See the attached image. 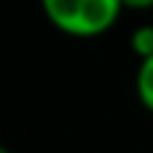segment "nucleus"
Wrapping results in <instances>:
<instances>
[{
	"label": "nucleus",
	"mask_w": 153,
	"mask_h": 153,
	"mask_svg": "<svg viewBox=\"0 0 153 153\" xmlns=\"http://www.w3.org/2000/svg\"><path fill=\"white\" fill-rule=\"evenodd\" d=\"M124 11L121 0H46L43 13L65 35L97 38L108 32Z\"/></svg>",
	"instance_id": "f257e3e1"
},
{
	"label": "nucleus",
	"mask_w": 153,
	"mask_h": 153,
	"mask_svg": "<svg viewBox=\"0 0 153 153\" xmlns=\"http://www.w3.org/2000/svg\"><path fill=\"white\" fill-rule=\"evenodd\" d=\"M134 91H137V100L140 105L153 113V56L140 62L137 67V75H134Z\"/></svg>",
	"instance_id": "f03ea898"
},
{
	"label": "nucleus",
	"mask_w": 153,
	"mask_h": 153,
	"mask_svg": "<svg viewBox=\"0 0 153 153\" xmlns=\"http://www.w3.org/2000/svg\"><path fill=\"white\" fill-rule=\"evenodd\" d=\"M129 46H132V51L140 56V62L151 59L153 56V24H140V27H134L132 35H129Z\"/></svg>",
	"instance_id": "7ed1b4c3"
},
{
	"label": "nucleus",
	"mask_w": 153,
	"mask_h": 153,
	"mask_svg": "<svg viewBox=\"0 0 153 153\" xmlns=\"http://www.w3.org/2000/svg\"><path fill=\"white\" fill-rule=\"evenodd\" d=\"M0 153H11V151H8V148H5V145H0Z\"/></svg>",
	"instance_id": "20e7f679"
}]
</instances>
